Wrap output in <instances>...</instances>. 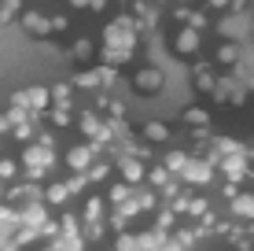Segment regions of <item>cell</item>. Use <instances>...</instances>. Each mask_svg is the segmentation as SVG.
<instances>
[{"label": "cell", "mask_w": 254, "mask_h": 251, "mask_svg": "<svg viewBox=\"0 0 254 251\" xmlns=\"http://www.w3.org/2000/svg\"><path fill=\"white\" fill-rule=\"evenodd\" d=\"M26 103H33V107H45V103H48V92H45V89H30V92H26Z\"/></svg>", "instance_id": "10"}, {"label": "cell", "mask_w": 254, "mask_h": 251, "mask_svg": "<svg viewBox=\"0 0 254 251\" xmlns=\"http://www.w3.org/2000/svg\"><path fill=\"white\" fill-rule=\"evenodd\" d=\"M136 92H159L162 89V74L155 71V67H144V71H136Z\"/></svg>", "instance_id": "1"}, {"label": "cell", "mask_w": 254, "mask_h": 251, "mask_svg": "<svg viewBox=\"0 0 254 251\" xmlns=\"http://www.w3.org/2000/svg\"><path fill=\"white\" fill-rule=\"evenodd\" d=\"M185 177H188V181H206V177H210V167H206V163H188Z\"/></svg>", "instance_id": "6"}, {"label": "cell", "mask_w": 254, "mask_h": 251, "mask_svg": "<svg viewBox=\"0 0 254 251\" xmlns=\"http://www.w3.org/2000/svg\"><path fill=\"white\" fill-rule=\"evenodd\" d=\"M236 59H240V45H236V41L217 48V63H236Z\"/></svg>", "instance_id": "5"}, {"label": "cell", "mask_w": 254, "mask_h": 251, "mask_svg": "<svg viewBox=\"0 0 254 251\" xmlns=\"http://www.w3.org/2000/svg\"><path fill=\"white\" fill-rule=\"evenodd\" d=\"M66 192H70V188H63V185H52L48 192H45V200H48V203H63V200H66Z\"/></svg>", "instance_id": "11"}, {"label": "cell", "mask_w": 254, "mask_h": 251, "mask_svg": "<svg viewBox=\"0 0 254 251\" xmlns=\"http://www.w3.org/2000/svg\"><path fill=\"white\" fill-rule=\"evenodd\" d=\"M122 174H126V181H136V177H144V167L136 159H126L122 163Z\"/></svg>", "instance_id": "8"}, {"label": "cell", "mask_w": 254, "mask_h": 251, "mask_svg": "<svg viewBox=\"0 0 254 251\" xmlns=\"http://www.w3.org/2000/svg\"><path fill=\"white\" fill-rule=\"evenodd\" d=\"M177 52H181V56H191V52H199V30H195V26H191V30H185V33L177 37Z\"/></svg>", "instance_id": "2"}, {"label": "cell", "mask_w": 254, "mask_h": 251, "mask_svg": "<svg viewBox=\"0 0 254 251\" xmlns=\"http://www.w3.org/2000/svg\"><path fill=\"white\" fill-rule=\"evenodd\" d=\"M232 211L236 214H254V196H232Z\"/></svg>", "instance_id": "7"}, {"label": "cell", "mask_w": 254, "mask_h": 251, "mask_svg": "<svg viewBox=\"0 0 254 251\" xmlns=\"http://www.w3.org/2000/svg\"><path fill=\"white\" fill-rule=\"evenodd\" d=\"M144 133H147V141H155V144H162V141H166V133H170V129H166L162 122H151V126H147V129H144Z\"/></svg>", "instance_id": "9"}, {"label": "cell", "mask_w": 254, "mask_h": 251, "mask_svg": "<svg viewBox=\"0 0 254 251\" xmlns=\"http://www.w3.org/2000/svg\"><path fill=\"white\" fill-rule=\"evenodd\" d=\"M185 118H188V122H191V126H195V122H199V126H203V122H206V111H188V115H185Z\"/></svg>", "instance_id": "15"}, {"label": "cell", "mask_w": 254, "mask_h": 251, "mask_svg": "<svg viewBox=\"0 0 254 251\" xmlns=\"http://www.w3.org/2000/svg\"><path fill=\"white\" fill-rule=\"evenodd\" d=\"M66 163H70V170H85L92 163V152L89 148H74V152L66 155Z\"/></svg>", "instance_id": "4"}, {"label": "cell", "mask_w": 254, "mask_h": 251, "mask_svg": "<svg viewBox=\"0 0 254 251\" xmlns=\"http://www.w3.org/2000/svg\"><path fill=\"white\" fill-rule=\"evenodd\" d=\"M0 177H4V181L15 177V163H11V159H0Z\"/></svg>", "instance_id": "13"}, {"label": "cell", "mask_w": 254, "mask_h": 251, "mask_svg": "<svg viewBox=\"0 0 254 251\" xmlns=\"http://www.w3.org/2000/svg\"><path fill=\"white\" fill-rule=\"evenodd\" d=\"M22 22H26V30H30V33H37V37H41V33H52V19L45 22V15H37V11H30Z\"/></svg>", "instance_id": "3"}, {"label": "cell", "mask_w": 254, "mask_h": 251, "mask_svg": "<svg viewBox=\"0 0 254 251\" xmlns=\"http://www.w3.org/2000/svg\"><path fill=\"white\" fill-rule=\"evenodd\" d=\"M166 167H173V170H181V167H185V155H181V152H173V155H170V159H166Z\"/></svg>", "instance_id": "14"}, {"label": "cell", "mask_w": 254, "mask_h": 251, "mask_svg": "<svg viewBox=\"0 0 254 251\" xmlns=\"http://www.w3.org/2000/svg\"><path fill=\"white\" fill-rule=\"evenodd\" d=\"M74 56H77V59H89V56H92V41H85V37H81V41L74 45Z\"/></svg>", "instance_id": "12"}]
</instances>
